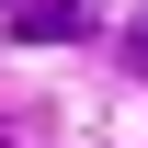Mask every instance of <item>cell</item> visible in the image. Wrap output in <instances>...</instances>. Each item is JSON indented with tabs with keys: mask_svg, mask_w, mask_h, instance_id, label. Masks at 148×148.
<instances>
[{
	"mask_svg": "<svg viewBox=\"0 0 148 148\" xmlns=\"http://www.w3.org/2000/svg\"><path fill=\"white\" fill-rule=\"evenodd\" d=\"M12 34H34V46H69V34H91V12H80V0H34Z\"/></svg>",
	"mask_w": 148,
	"mask_h": 148,
	"instance_id": "obj_1",
	"label": "cell"
},
{
	"mask_svg": "<svg viewBox=\"0 0 148 148\" xmlns=\"http://www.w3.org/2000/svg\"><path fill=\"white\" fill-rule=\"evenodd\" d=\"M125 69H148V23H137V34H125Z\"/></svg>",
	"mask_w": 148,
	"mask_h": 148,
	"instance_id": "obj_2",
	"label": "cell"
}]
</instances>
